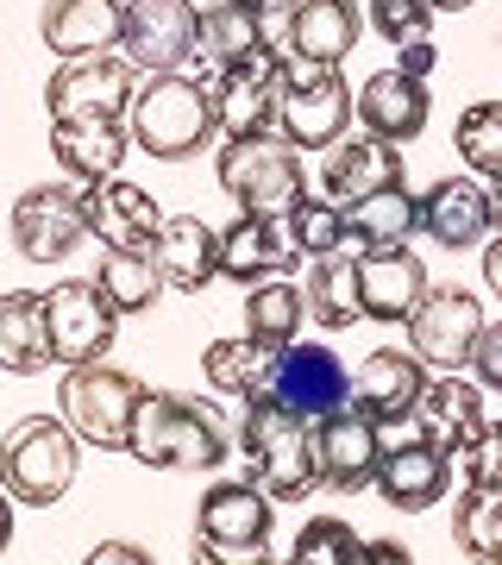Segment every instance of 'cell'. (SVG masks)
Returning a JSON list of instances; mask_svg holds the SVG:
<instances>
[{
	"label": "cell",
	"instance_id": "obj_1",
	"mask_svg": "<svg viewBox=\"0 0 502 565\" xmlns=\"http://www.w3.org/2000/svg\"><path fill=\"white\" fill-rule=\"evenodd\" d=\"M239 459L245 484H258L270 503H301L321 490V446H314V422L282 403H245L239 427Z\"/></svg>",
	"mask_w": 502,
	"mask_h": 565
},
{
	"label": "cell",
	"instance_id": "obj_2",
	"mask_svg": "<svg viewBox=\"0 0 502 565\" xmlns=\"http://www.w3.org/2000/svg\"><path fill=\"white\" fill-rule=\"evenodd\" d=\"M126 452L139 465H151V471H214V465H226V422L221 408L201 403V396L145 390Z\"/></svg>",
	"mask_w": 502,
	"mask_h": 565
},
{
	"label": "cell",
	"instance_id": "obj_3",
	"mask_svg": "<svg viewBox=\"0 0 502 565\" xmlns=\"http://www.w3.org/2000/svg\"><path fill=\"white\" fill-rule=\"evenodd\" d=\"M126 132L139 145L145 158H163V163H182V158H201L207 145L221 139V120H214V95L201 76H145L132 107H126Z\"/></svg>",
	"mask_w": 502,
	"mask_h": 565
},
{
	"label": "cell",
	"instance_id": "obj_4",
	"mask_svg": "<svg viewBox=\"0 0 502 565\" xmlns=\"http://www.w3.org/2000/svg\"><path fill=\"white\" fill-rule=\"evenodd\" d=\"M82 471V440L63 415H25L0 440V490L25 509H51L70 497Z\"/></svg>",
	"mask_w": 502,
	"mask_h": 565
},
{
	"label": "cell",
	"instance_id": "obj_5",
	"mask_svg": "<svg viewBox=\"0 0 502 565\" xmlns=\"http://www.w3.org/2000/svg\"><path fill=\"white\" fill-rule=\"evenodd\" d=\"M63 422L76 427V440L100 446V452H126L132 446V422H139L145 384L132 371H114V364H70L63 371Z\"/></svg>",
	"mask_w": 502,
	"mask_h": 565
},
{
	"label": "cell",
	"instance_id": "obj_6",
	"mask_svg": "<svg viewBox=\"0 0 502 565\" xmlns=\"http://www.w3.org/2000/svg\"><path fill=\"white\" fill-rule=\"evenodd\" d=\"M221 189L239 202V214H289L308 195L301 151L282 132H252V139L221 145Z\"/></svg>",
	"mask_w": 502,
	"mask_h": 565
},
{
	"label": "cell",
	"instance_id": "obj_7",
	"mask_svg": "<svg viewBox=\"0 0 502 565\" xmlns=\"http://www.w3.org/2000/svg\"><path fill=\"white\" fill-rule=\"evenodd\" d=\"M352 114H359V102H352V88L340 82V70L289 57V70H282L277 132L296 145V151H333V145L345 139Z\"/></svg>",
	"mask_w": 502,
	"mask_h": 565
},
{
	"label": "cell",
	"instance_id": "obj_8",
	"mask_svg": "<svg viewBox=\"0 0 502 565\" xmlns=\"http://www.w3.org/2000/svg\"><path fill=\"white\" fill-rule=\"evenodd\" d=\"M44 333H51V359L70 364H100L114 352L120 333V308L100 296L95 277H70L57 289H44Z\"/></svg>",
	"mask_w": 502,
	"mask_h": 565
},
{
	"label": "cell",
	"instance_id": "obj_9",
	"mask_svg": "<svg viewBox=\"0 0 502 565\" xmlns=\"http://www.w3.org/2000/svg\"><path fill=\"white\" fill-rule=\"evenodd\" d=\"M483 302L459 282H440V289H427L421 308L408 315V352L427 364V371H464L471 352L483 340Z\"/></svg>",
	"mask_w": 502,
	"mask_h": 565
},
{
	"label": "cell",
	"instance_id": "obj_10",
	"mask_svg": "<svg viewBox=\"0 0 502 565\" xmlns=\"http://www.w3.org/2000/svg\"><path fill=\"white\" fill-rule=\"evenodd\" d=\"M132 95H139V70H132V57H114V51L70 57L44 88L51 120H126Z\"/></svg>",
	"mask_w": 502,
	"mask_h": 565
},
{
	"label": "cell",
	"instance_id": "obj_11",
	"mask_svg": "<svg viewBox=\"0 0 502 565\" xmlns=\"http://www.w3.org/2000/svg\"><path fill=\"white\" fill-rule=\"evenodd\" d=\"M282 70H289V57H282V51H258V57L233 63V70H221V76L207 82V95H214V120H221L226 139L277 132Z\"/></svg>",
	"mask_w": 502,
	"mask_h": 565
},
{
	"label": "cell",
	"instance_id": "obj_12",
	"mask_svg": "<svg viewBox=\"0 0 502 565\" xmlns=\"http://www.w3.org/2000/svg\"><path fill=\"white\" fill-rule=\"evenodd\" d=\"M195 32H201L195 0H126L120 51L145 76H170V70L195 63Z\"/></svg>",
	"mask_w": 502,
	"mask_h": 565
},
{
	"label": "cell",
	"instance_id": "obj_13",
	"mask_svg": "<svg viewBox=\"0 0 502 565\" xmlns=\"http://www.w3.org/2000/svg\"><path fill=\"white\" fill-rule=\"evenodd\" d=\"M88 239V214H82L76 182H39L13 202V245L32 264H57Z\"/></svg>",
	"mask_w": 502,
	"mask_h": 565
},
{
	"label": "cell",
	"instance_id": "obj_14",
	"mask_svg": "<svg viewBox=\"0 0 502 565\" xmlns=\"http://www.w3.org/2000/svg\"><path fill=\"white\" fill-rule=\"evenodd\" d=\"M345 396H352V371L333 345L321 340H289L277 359V384H270V403L296 408L308 422H327V415H340Z\"/></svg>",
	"mask_w": 502,
	"mask_h": 565
},
{
	"label": "cell",
	"instance_id": "obj_15",
	"mask_svg": "<svg viewBox=\"0 0 502 565\" xmlns=\"http://www.w3.org/2000/svg\"><path fill=\"white\" fill-rule=\"evenodd\" d=\"M421 390H427V364L415 359V352L377 345V352L352 371V396H345V408H352V415H364V422H377V434H383V427L415 422Z\"/></svg>",
	"mask_w": 502,
	"mask_h": 565
},
{
	"label": "cell",
	"instance_id": "obj_16",
	"mask_svg": "<svg viewBox=\"0 0 502 565\" xmlns=\"http://www.w3.org/2000/svg\"><path fill=\"white\" fill-rule=\"evenodd\" d=\"M364 20L352 0H282V39L277 51L296 63H327V70H340L352 57V44H359Z\"/></svg>",
	"mask_w": 502,
	"mask_h": 565
},
{
	"label": "cell",
	"instance_id": "obj_17",
	"mask_svg": "<svg viewBox=\"0 0 502 565\" xmlns=\"http://www.w3.org/2000/svg\"><path fill=\"white\" fill-rule=\"evenodd\" d=\"M490 422V396L483 384L459 377V371H440V377H427L421 403H415V427H421V440H434L446 459H459L464 446L483 434Z\"/></svg>",
	"mask_w": 502,
	"mask_h": 565
},
{
	"label": "cell",
	"instance_id": "obj_18",
	"mask_svg": "<svg viewBox=\"0 0 502 565\" xmlns=\"http://www.w3.org/2000/svg\"><path fill=\"white\" fill-rule=\"evenodd\" d=\"M314 446H321V484L340 490V497H359V490H377V465H383V434L377 422H364L352 408L314 422Z\"/></svg>",
	"mask_w": 502,
	"mask_h": 565
},
{
	"label": "cell",
	"instance_id": "obj_19",
	"mask_svg": "<svg viewBox=\"0 0 502 565\" xmlns=\"http://www.w3.org/2000/svg\"><path fill=\"white\" fill-rule=\"evenodd\" d=\"M434 289L427 282V264L421 252H408V245H383V252H364L359 258V308L364 321H408L421 296Z\"/></svg>",
	"mask_w": 502,
	"mask_h": 565
},
{
	"label": "cell",
	"instance_id": "obj_20",
	"mask_svg": "<svg viewBox=\"0 0 502 565\" xmlns=\"http://www.w3.org/2000/svg\"><path fill=\"white\" fill-rule=\"evenodd\" d=\"M289 264H301V252L289 239L282 214H239L233 226H221V277L226 282L252 289V282H270Z\"/></svg>",
	"mask_w": 502,
	"mask_h": 565
},
{
	"label": "cell",
	"instance_id": "obj_21",
	"mask_svg": "<svg viewBox=\"0 0 502 565\" xmlns=\"http://www.w3.org/2000/svg\"><path fill=\"white\" fill-rule=\"evenodd\" d=\"M421 233L446 252H478L496 221H490V189L478 177H440L421 195Z\"/></svg>",
	"mask_w": 502,
	"mask_h": 565
},
{
	"label": "cell",
	"instance_id": "obj_22",
	"mask_svg": "<svg viewBox=\"0 0 502 565\" xmlns=\"http://www.w3.org/2000/svg\"><path fill=\"white\" fill-rule=\"evenodd\" d=\"M82 214H88V239L100 245H151L163 226V207L151 202V189L126 177L82 182Z\"/></svg>",
	"mask_w": 502,
	"mask_h": 565
},
{
	"label": "cell",
	"instance_id": "obj_23",
	"mask_svg": "<svg viewBox=\"0 0 502 565\" xmlns=\"http://www.w3.org/2000/svg\"><path fill=\"white\" fill-rule=\"evenodd\" d=\"M377 490H383V503L402 509V515L434 509V503H446V490H452V459H446L434 440H396V446H383Z\"/></svg>",
	"mask_w": 502,
	"mask_h": 565
},
{
	"label": "cell",
	"instance_id": "obj_24",
	"mask_svg": "<svg viewBox=\"0 0 502 565\" xmlns=\"http://www.w3.org/2000/svg\"><path fill=\"white\" fill-rule=\"evenodd\" d=\"M427 114H434V95H427L421 76H402V70H377V76H364V88H359V126L371 132V139H389V145L421 139Z\"/></svg>",
	"mask_w": 502,
	"mask_h": 565
},
{
	"label": "cell",
	"instance_id": "obj_25",
	"mask_svg": "<svg viewBox=\"0 0 502 565\" xmlns=\"http://www.w3.org/2000/svg\"><path fill=\"white\" fill-rule=\"evenodd\" d=\"M258 51H277V32L264 20L258 7H239V0H221L201 13V32H195V76L214 82L221 70L258 57Z\"/></svg>",
	"mask_w": 502,
	"mask_h": 565
},
{
	"label": "cell",
	"instance_id": "obj_26",
	"mask_svg": "<svg viewBox=\"0 0 502 565\" xmlns=\"http://www.w3.org/2000/svg\"><path fill=\"white\" fill-rule=\"evenodd\" d=\"M39 32H44V44H51L63 63L120 51V39H126V0H44Z\"/></svg>",
	"mask_w": 502,
	"mask_h": 565
},
{
	"label": "cell",
	"instance_id": "obj_27",
	"mask_svg": "<svg viewBox=\"0 0 502 565\" xmlns=\"http://www.w3.org/2000/svg\"><path fill=\"white\" fill-rule=\"evenodd\" d=\"M327 195L340 207L364 202V195H377V189H402L408 182V170H402V145L389 139H371V132H352V139H340L333 151H327Z\"/></svg>",
	"mask_w": 502,
	"mask_h": 565
},
{
	"label": "cell",
	"instance_id": "obj_28",
	"mask_svg": "<svg viewBox=\"0 0 502 565\" xmlns=\"http://www.w3.org/2000/svg\"><path fill=\"white\" fill-rule=\"evenodd\" d=\"M151 258H158L170 289L201 296L207 282L221 277V233L201 221V214H163L158 239H151Z\"/></svg>",
	"mask_w": 502,
	"mask_h": 565
},
{
	"label": "cell",
	"instance_id": "obj_29",
	"mask_svg": "<svg viewBox=\"0 0 502 565\" xmlns=\"http://www.w3.org/2000/svg\"><path fill=\"white\" fill-rule=\"evenodd\" d=\"M277 527V503L258 484H214L195 509V541H221V546H264Z\"/></svg>",
	"mask_w": 502,
	"mask_h": 565
},
{
	"label": "cell",
	"instance_id": "obj_30",
	"mask_svg": "<svg viewBox=\"0 0 502 565\" xmlns=\"http://www.w3.org/2000/svg\"><path fill=\"white\" fill-rule=\"evenodd\" d=\"M277 359H282V345L239 333V340H214L207 352H201V377H207V390H214V396H233V403H264V396H270V384H277Z\"/></svg>",
	"mask_w": 502,
	"mask_h": 565
},
{
	"label": "cell",
	"instance_id": "obj_31",
	"mask_svg": "<svg viewBox=\"0 0 502 565\" xmlns=\"http://www.w3.org/2000/svg\"><path fill=\"white\" fill-rule=\"evenodd\" d=\"M51 151L70 170V182H107L120 177L132 132L126 120H51Z\"/></svg>",
	"mask_w": 502,
	"mask_h": 565
},
{
	"label": "cell",
	"instance_id": "obj_32",
	"mask_svg": "<svg viewBox=\"0 0 502 565\" xmlns=\"http://www.w3.org/2000/svg\"><path fill=\"white\" fill-rule=\"evenodd\" d=\"M51 364V333H44V296L39 289H7L0 296V371L39 377Z\"/></svg>",
	"mask_w": 502,
	"mask_h": 565
},
{
	"label": "cell",
	"instance_id": "obj_33",
	"mask_svg": "<svg viewBox=\"0 0 502 565\" xmlns=\"http://www.w3.org/2000/svg\"><path fill=\"white\" fill-rule=\"evenodd\" d=\"M301 296H308V321L327 327V333H340V327L364 321V308H359V258H352V252L308 258Z\"/></svg>",
	"mask_w": 502,
	"mask_h": 565
},
{
	"label": "cell",
	"instance_id": "obj_34",
	"mask_svg": "<svg viewBox=\"0 0 502 565\" xmlns=\"http://www.w3.org/2000/svg\"><path fill=\"white\" fill-rule=\"evenodd\" d=\"M95 282H100V296L120 308V315H145V308H158L163 302V270L158 258H151V245H107L95 264Z\"/></svg>",
	"mask_w": 502,
	"mask_h": 565
},
{
	"label": "cell",
	"instance_id": "obj_35",
	"mask_svg": "<svg viewBox=\"0 0 502 565\" xmlns=\"http://www.w3.org/2000/svg\"><path fill=\"white\" fill-rule=\"evenodd\" d=\"M345 226H352V239H359L364 252L408 245L421 233V202L408 195V182H402V189H377V195H364V202L345 207Z\"/></svg>",
	"mask_w": 502,
	"mask_h": 565
},
{
	"label": "cell",
	"instance_id": "obj_36",
	"mask_svg": "<svg viewBox=\"0 0 502 565\" xmlns=\"http://www.w3.org/2000/svg\"><path fill=\"white\" fill-rule=\"evenodd\" d=\"M452 541L471 565H502V490L464 484L452 503Z\"/></svg>",
	"mask_w": 502,
	"mask_h": 565
},
{
	"label": "cell",
	"instance_id": "obj_37",
	"mask_svg": "<svg viewBox=\"0 0 502 565\" xmlns=\"http://www.w3.org/2000/svg\"><path fill=\"white\" fill-rule=\"evenodd\" d=\"M301 315H308V296L296 282H252L245 289V333L252 340H270V345H289L301 340Z\"/></svg>",
	"mask_w": 502,
	"mask_h": 565
},
{
	"label": "cell",
	"instance_id": "obj_38",
	"mask_svg": "<svg viewBox=\"0 0 502 565\" xmlns=\"http://www.w3.org/2000/svg\"><path fill=\"white\" fill-rule=\"evenodd\" d=\"M282 226H289V239H296L301 258H327V252H345V239H352V226H345V207L327 195V202H314V195H301L289 214H282Z\"/></svg>",
	"mask_w": 502,
	"mask_h": 565
},
{
	"label": "cell",
	"instance_id": "obj_39",
	"mask_svg": "<svg viewBox=\"0 0 502 565\" xmlns=\"http://www.w3.org/2000/svg\"><path fill=\"white\" fill-rule=\"evenodd\" d=\"M459 158L471 163V177L502 182V102H471L459 114Z\"/></svg>",
	"mask_w": 502,
	"mask_h": 565
},
{
	"label": "cell",
	"instance_id": "obj_40",
	"mask_svg": "<svg viewBox=\"0 0 502 565\" xmlns=\"http://www.w3.org/2000/svg\"><path fill=\"white\" fill-rule=\"evenodd\" d=\"M359 553H364V541L352 534L345 515H308L289 559L296 565H359Z\"/></svg>",
	"mask_w": 502,
	"mask_h": 565
},
{
	"label": "cell",
	"instance_id": "obj_41",
	"mask_svg": "<svg viewBox=\"0 0 502 565\" xmlns=\"http://www.w3.org/2000/svg\"><path fill=\"white\" fill-rule=\"evenodd\" d=\"M459 478L478 490H502V408L490 403V422H483V434L459 452Z\"/></svg>",
	"mask_w": 502,
	"mask_h": 565
},
{
	"label": "cell",
	"instance_id": "obj_42",
	"mask_svg": "<svg viewBox=\"0 0 502 565\" xmlns=\"http://www.w3.org/2000/svg\"><path fill=\"white\" fill-rule=\"evenodd\" d=\"M371 25L402 51V44L434 39V7L427 0H371Z\"/></svg>",
	"mask_w": 502,
	"mask_h": 565
},
{
	"label": "cell",
	"instance_id": "obj_43",
	"mask_svg": "<svg viewBox=\"0 0 502 565\" xmlns=\"http://www.w3.org/2000/svg\"><path fill=\"white\" fill-rule=\"evenodd\" d=\"M471 371H478V384L490 390V396H502V321L483 327L478 352H471Z\"/></svg>",
	"mask_w": 502,
	"mask_h": 565
},
{
	"label": "cell",
	"instance_id": "obj_44",
	"mask_svg": "<svg viewBox=\"0 0 502 565\" xmlns=\"http://www.w3.org/2000/svg\"><path fill=\"white\" fill-rule=\"evenodd\" d=\"M195 565H277L270 541L264 546H221V541H195Z\"/></svg>",
	"mask_w": 502,
	"mask_h": 565
},
{
	"label": "cell",
	"instance_id": "obj_45",
	"mask_svg": "<svg viewBox=\"0 0 502 565\" xmlns=\"http://www.w3.org/2000/svg\"><path fill=\"white\" fill-rule=\"evenodd\" d=\"M82 565H158L145 546H132V541H100V546H88L82 553Z\"/></svg>",
	"mask_w": 502,
	"mask_h": 565
},
{
	"label": "cell",
	"instance_id": "obj_46",
	"mask_svg": "<svg viewBox=\"0 0 502 565\" xmlns=\"http://www.w3.org/2000/svg\"><path fill=\"white\" fill-rule=\"evenodd\" d=\"M434 63H440V51H434V39H421V44H402V57H396V70L402 76H434Z\"/></svg>",
	"mask_w": 502,
	"mask_h": 565
},
{
	"label": "cell",
	"instance_id": "obj_47",
	"mask_svg": "<svg viewBox=\"0 0 502 565\" xmlns=\"http://www.w3.org/2000/svg\"><path fill=\"white\" fill-rule=\"evenodd\" d=\"M359 565H415V553H408L402 541H364Z\"/></svg>",
	"mask_w": 502,
	"mask_h": 565
},
{
	"label": "cell",
	"instance_id": "obj_48",
	"mask_svg": "<svg viewBox=\"0 0 502 565\" xmlns=\"http://www.w3.org/2000/svg\"><path fill=\"white\" fill-rule=\"evenodd\" d=\"M478 258H483V282H490V296L502 302V233H496V239H483Z\"/></svg>",
	"mask_w": 502,
	"mask_h": 565
},
{
	"label": "cell",
	"instance_id": "obj_49",
	"mask_svg": "<svg viewBox=\"0 0 502 565\" xmlns=\"http://www.w3.org/2000/svg\"><path fill=\"white\" fill-rule=\"evenodd\" d=\"M13 497H7V490H0V553H7V541H13Z\"/></svg>",
	"mask_w": 502,
	"mask_h": 565
},
{
	"label": "cell",
	"instance_id": "obj_50",
	"mask_svg": "<svg viewBox=\"0 0 502 565\" xmlns=\"http://www.w3.org/2000/svg\"><path fill=\"white\" fill-rule=\"evenodd\" d=\"M434 13H464V7H478V0H427Z\"/></svg>",
	"mask_w": 502,
	"mask_h": 565
},
{
	"label": "cell",
	"instance_id": "obj_51",
	"mask_svg": "<svg viewBox=\"0 0 502 565\" xmlns=\"http://www.w3.org/2000/svg\"><path fill=\"white\" fill-rule=\"evenodd\" d=\"M490 221H496V233H502V182H490Z\"/></svg>",
	"mask_w": 502,
	"mask_h": 565
},
{
	"label": "cell",
	"instance_id": "obj_52",
	"mask_svg": "<svg viewBox=\"0 0 502 565\" xmlns=\"http://www.w3.org/2000/svg\"><path fill=\"white\" fill-rule=\"evenodd\" d=\"M239 7H258V13H277L282 0H239Z\"/></svg>",
	"mask_w": 502,
	"mask_h": 565
},
{
	"label": "cell",
	"instance_id": "obj_53",
	"mask_svg": "<svg viewBox=\"0 0 502 565\" xmlns=\"http://www.w3.org/2000/svg\"><path fill=\"white\" fill-rule=\"evenodd\" d=\"M277 565H296V559H277Z\"/></svg>",
	"mask_w": 502,
	"mask_h": 565
}]
</instances>
